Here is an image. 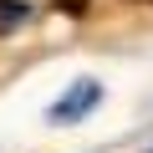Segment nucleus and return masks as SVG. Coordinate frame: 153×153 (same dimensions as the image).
I'll return each instance as SVG.
<instances>
[{
	"mask_svg": "<svg viewBox=\"0 0 153 153\" xmlns=\"http://www.w3.org/2000/svg\"><path fill=\"white\" fill-rule=\"evenodd\" d=\"M102 102V82H92V76H82V82H71V92H61L51 107H46V123L66 128V123H82L92 107Z\"/></svg>",
	"mask_w": 153,
	"mask_h": 153,
	"instance_id": "f257e3e1",
	"label": "nucleus"
},
{
	"mask_svg": "<svg viewBox=\"0 0 153 153\" xmlns=\"http://www.w3.org/2000/svg\"><path fill=\"white\" fill-rule=\"evenodd\" d=\"M26 16H31V5H26V0H0V36H5V31H16Z\"/></svg>",
	"mask_w": 153,
	"mask_h": 153,
	"instance_id": "f03ea898",
	"label": "nucleus"
}]
</instances>
